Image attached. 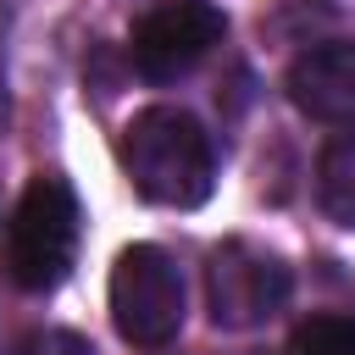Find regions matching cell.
I'll list each match as a JSON object with an SVG mask.
<instances>
[{
	"instance_id": "ba28073f",
	"label": "cell",
	"mask_w": 355,
	"mask_h": 355,
	"mask_svg": "<svg viewBox=\"0 0 355 355\" xmlns=\"http://www.w3.org/2000/svg\"><path fill=\"white\" fill-rule=\"evenodd\" d=\"M288 355H355V316H338V311L305 316L288 338Z\"/></svg>"
},
{
	"instance_id": "8992f818",
	"label": "cell",
	"mask_w": 355,
	"mask_h": 355,
	"mask_svg": "<svg viewBox=\"0 0 355 355\" xmlns=\"http://www.w3.org/2000/svg\"><path fill=\"white\" fill-rule=\"evenodd\" d=\"M283 89L311 122L349 128L355 122V39H322L311 50H300Z\"/></svg>"
},
{
	"instance_id": "9c48e42d",
	"label": "cell",
	"mask_w": 355,
	"mask_h": 355,
	"mask_svg": "<svg viewBox=\"0 0 355 355\" xmlns=\"http://www.w3.org/2000/svg\"><path fill=\"white\" fill-rule=\"evenodd\" d=\"M11 355H94V349H89V338H78L67 327H44V333H28Z\"/></svg>"
},
{
	"instance_id": "277c9868",
	"label": "cell",
	"mask_w": 355,
	"mask_h": 355,
	"mask_svg": "<svg viewBox=\"0 0 355 355\" xmlns=\"http://www.w3.org/2000/svg\"><path fill=\"white\" fill-rule=\"evenodd\" d=\"M288 288H294V277H288L283 255H272L255 239H222L205 255V311L227 333L261 327L266 316H277Z\"/></svg>"
},
{
	"instance_id": "7a4b0ae2",
	"label": "cell",
	"mask_w": 355,
	"mask_h": 355,
	"mask_svg": "<svg viewBox=\"0 0 355 355\" xmlns=\"http://www.w3.org/2000/svg\"><path fill=\"white\" fill-rule=\"evenodd\" d=\"M78 233H83V211L67 178H28V189L17 194L6 233H0V266L22 294H50L72 261H78Z\"/></svg>"
},
{
	"instance_id": "52a82bcc",
	"label": "cell",
	"mask_w": 355,
	"mask_h": 355,
	"mask_svg": "<svg viewBox=\"0 0 355 355\" xmlns=\"http://www.w3.org/2000/svg\"><path fill=\"white\" fill-rule=\"evenodd\" d=\"M316 205L333 227H355V133H333L316 155Z\"/></svg>"
},
{
	"instance_id": "3957f363",
	"label": "cell",
	"mask_w": 355,
	"mask_h": 355,
	"mask_svg": "<svg viewBox=\"0 0 355 355\" xmlns=\"http://www.w3.org/2000/svg\"><path fill=\"white\" fill-rule=\"evenodd\" d=\"M111 322L133 349H166L183 327V272L161 244H128L111 266Z\"/></svg>"
},
{
	"instance_id": "5b68a950",
	"label": "cell",
	"mask_w": 355,
	"mask_h": 355,
	"mask_svg": "<svg viewBox=\"0 0 355 355\" xmlns=\"http://www.w3.org/2000/svg\"><path fill=\"white\" fill-rule=\"evenodd\" d=\"M227 33V17L211 0H166L133 22V67L150 83H172L194 72Z\"/></svg>"
},
{
	"instance_id": "6da1fadb",
	"label": "cell",
	"mask_w": 355,
	"mask_h": 355,
	"mask_svg": "<svg viewBox=\"0 0 355 355\" xmlns=\"http://www.w3.org/2000/svg\"><path fill=\"white\" fill-rule=\"evenodd\" d=\"M122 172L150 205L194 211L216 189V150L183 105H144L122 128Z\"/></svg>"
}]
</instances>
